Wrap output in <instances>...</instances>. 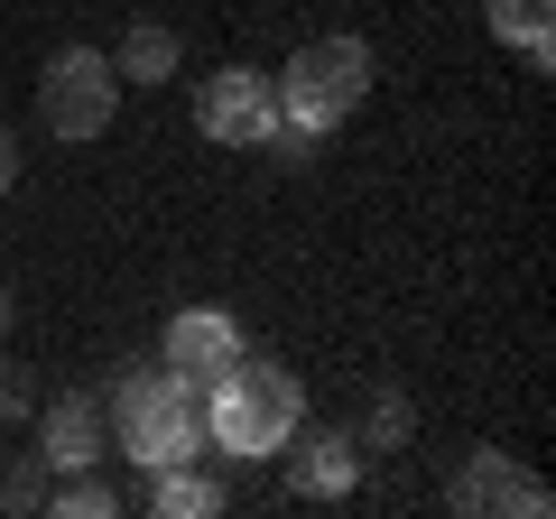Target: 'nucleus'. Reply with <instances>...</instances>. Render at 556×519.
<instances>
[{
    "mask_svg": "<svg viewBox=\"0 0 556 519\" xmlns=\"http://www.w3.org/2000/svg\"><path fill=\"white\" fill-rule=\"evenodd\" d=\"M112 445L139 473H167V464H204V380L167 371V362H130L121 390L102 400Z\"/></svg>",
    "mask_w": 556,
    "mask_h": 519,
    "instance_id": "nucleus-2",
    "label": "nucleus"
},
{
    "mask_svg": "<svg viewBox=\"0 0 556 519\" xmlns=\"http://www.w3.org/2000/svg\"><path fill=\"white\" fill-rule=\"evenodd\" d=\"M47 501H56V519H112L121 510V492L102 473H56V492H47Z\"/></svg>",
    "mask_w": 556,
    "mask_h": 519,
    "instance_id": "nucleus-13",
    "label": "nucleus"
},
{
    "mask_svg": "<svg viewBox=\"0 0 556 519\" xmlns=\"http://www.w3.org/2000/svg\"><path fill=\"white\" fill-rule=\"evenodd\" d=\"M121 112V75L102 47H65V56H47L38 75V121L56 130V140H102Z\"/></svg>",
    "mask_w": 556,
    "mask_h": 519,
    "instance_id": "nucleus-4",
    "label": "nucleus"
},
{
    "mask_svg": "<svg viewBox=\"0 0 556 519\" xmlns=\"http://www.w3.org/2000/svg\"><path fill=\"white\" fill-rule=\"evenodd\" d=\"M278 455H288V482H298L306 501H343V492L362 482V445H353V436H334V427H316V436L298 427Z\"/></svg>",
    "mask_w": 556,
    "mask_h": 519,
    "instance_id": "nucleus-9",
    "label": "nucleus"
},
{
    "mask_svg": "<svg viewBox=\"0 0 556 519\" xmlns=\"http://www.w3.org/2000/svg\"><path fill=\"white\" fill-rule=\"evenodd\" d=\"M149 510H159V519H214L223 510V482L204 473V464H167V473H149Z\"/></svg>",
    "mask_w": 556,
    "mask_h": 519,
    "instance_id": "nucleus-11",
    "label": "nucleus"
},
{
    "mask_svg": "<svg viewBox=\"0 0 556 519\" xmlns=\"http://www.w3.org/2000/svg\"><path fill=\"white\" fill-rule=\"evenodd\" d=\"M232 353H241V325H232V306H177V316H167V343H159V362H167V371H186V380H214Z\"/></svg>",
    "mask_w": 556,
    "mask_h": 519,
    "instance_id": "nucleus-8",
    "label": "nucleus"
},
{
    "mask_svg": "<svg viewBox=\"0 0 556 519\" xmlns=\"http://www.w3.org/2000/svg\"><path fill=\"white\" fill-rule=\"evenodd\" d=\"M501 47H519L529 65H556V0H482Z\"/></svg>",
    "mask_w": 556,
    "mask_h": 519,
    "instance_id": "nucleus-10",
    "label": "nucleus"
},
{
    "mask_svg": "<svg viewBox=\"0 0 556 519\" xmlns=\"http://www.w3.org/2000/svg\"><path fill=\"white\" fill-rule=\"evenodd\" d=\"M353 445H362V455H399V445H408V400H399V390H380Z\"/></svg>",
    "mask_w": 556,
    "mask_h": 519,
    "instance_id": "nucleus-14",
    "label": "nucleus"
},
{
    "mask_svg": "<svg viewBox=\"0 0 556 519\" xmlns=\"http://www.w3.org/2000/svg\"><path fill=\"white\" fill-rule=\"evenodd\" d=\"M28 408H38V390H28V371H20V362L0 353V427H10V418H28Z\"/></svg>",
    "mask_w": 556,
    "mask_h": 519,
    "instance_id": "nucleus-15",
    "label": "nucleus"
},
{
    "mask_svg": "<svg viewBox=\"0 0 556 519\" xmlns=\"http://www.w3.org/2000/svg\"><path fill=\"white\" fill-rule=\"evenodd\" d=\"M445 501H455V510H519V519H547L556 510V492L529 473V464H510V455H473Z\"/></svg>",
    "mask_w": 556,
    "mask_h": 519,
    "instance_id": "nucleus-6",
    "label": "nucleus"
},
{
    "mask_svg": "<svg viewBox=\"0 0 556 519\" xmlns=\"http://www.w3.org/2000/svg\"><path fill=\"white\" fill-rule=\"evenodd\" d=\"M38 473H47V455H38V464H10V473H0V510H28V501L47 492Z\"/></svg>",
    "mask_w": 556,
    "mask_h": 519,
    "instance_id": "nucleus-16",
    "label": "nucleus"
},
{
    "mask_svg": "<svg viewBox=\"0 0 556 519\" xmlns=\"http://www.w3.org/2000/svg\"><path fill=\"white\" fill-rule=\"evenodd\" d=\"M278 84V121H298V130H343V121L362 112V93H371V47L362 38H306L298 56H288V75Z\"/></svg>",
    "mask_w": 556,
    "mask_h": 519,
    "instance_id": "nucleus-3",
    "label": "nucleus"
},
{
    "mask_svg": "<svg viewBox=\"0 0 556 519\" xmlns=\"http://www.w3.org/2000/svg\"><path fill=\"white\" fill-rule=\"evenodd\" d=\"M0 334H10V298H0Z\"/></svg>",
    "mask_w": 556,
    "mask_h": 519,
    "instance_id": "nucleus-18",
    "label": "nucleus"
},
{
    "mask_svg": "<svg viewBox=\"0 0 556 519\" xmlns=\"http://www.w3.org/2000/svg\"><path fill=\"white\" fill-rule=\"evenodd\" d=\"M195 130L223 140V149H260L278 130V84L260 75V65H223V75L195 93Z\"/></svg>",
    "mask_w": 556,
    "mask_h": 519,
    "instance_id": "nucleus-5",
    "label": "nucleus"
},
{
    "mask_svg": "<svg viewBox=\"0 0 556 519\" xmlns=\"http://www.w3.org/2000/svg\"><path fill=\"white\" fill-rule=\"evenodd\" d=\"M38 436H47V473H93V464L112 455V418H102L93 390H65L38 418Z\"/></svg>",
    "mask_w": 556,
    "mask_h": 519,
    "instance_id": "nucleus-7",
    "label": "nucleus"
},
{
    "mask_svg": "<svg viewBox=\"0 0 556 519\" xmlns=\"http://www.w3.org/2000/svg\"><path fill=\"white\" fill-rule=\"evenodd\" d=\"M177 56H186L177 28H130V38H121V56H112V75L139 93V84H167V75H177Z\"/></svg>",
    "mask_w": 556,
    "mask_h": 519,
    "instance_id": "nucleus-12",
    "label": "nucleus"
},
{
    "mask_svg": "<svg viewBox=\"0 0 556 519\" xmlns=\"http://www.w3.org/2000/svg\"><path fill=\"white\" fill-rule=\"evenodd\" d=\"M20 186V130H0V195Z\"/></svg>",
    "mask_w": 556,
    "mask_h": 519,
    "instance_id": "nucleus-17",
    "label": "nucleus"
},
{
    "mask_svg": "<svg viewBox=\"0 0 556 519\" xmlns=\"http://www.w3.org/2000/svg\"><path fill=\"white\" fill-rule=\"evenodd\" d=\"M298 427H306V380L278 353H251V343H241V353L204 380V445H223V455L269 464Z\"/></svg>",
    "mask_w": 556,
    "mask_h": 519,
    "instance_id": "nucleus-1",
    "label": "nucleus"
}]
</instances>
